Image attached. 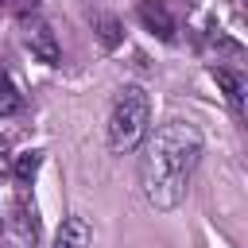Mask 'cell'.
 <instances>
[{"label":"cell","instance_id":"5","mask_svg":"<svg viewBox=\"0 0 248 248\" xmlns=\"http://www.w3.org/2000/svg\"><path fill=\"white\" fill-rule=\"evenodd\" d=\"M89 221L85 217H66L58 236H54V248H89Z\"/></svg>","mask_w":248,"mask_h":248},{"label":"cell","instance_id":"6","mask_svg":"<svg viewBox=\"0 0 248 248\" xmlns=\"http://www.w3.org/2000/svg\"><path fill=\"white\" fill-rule=\"evenodd\" d=\"M213 81L225 89V97H229V105H232V108H240V105H244V81H240L232 70H213Z\"/></svg>","mask_w":248,"mask_h":248},{"label":"cell","instance_id":"8","mask_svg":"<svg viewBox=\"0 0 248 248\" xmlns=\"http://www.w3.org/2000/svg\"><path fill=\"white\" fill-rule=\"evenodd\" d=\"M12 213H16V229H19V236L35 244V240H39V221H35V209H27V202L19 198Z\"/></svg>","mask_w":248,"mask_h":248},{"label":"cell","instance_id":"12","mask_svg":"<svg viewBox=\"0 0 248 248\" xmlns=\"http://www.w3.org/2000/svg\"><path fill=\"white\" fill-rule=\"evenodd\" d=\"M8 163H12L8 159V140H0V170H8Z\"/></svg>","mask_w":248,"mask_h":248},{"label":"cell","instance_id":"2","mask_svg":"<svg viewBox=\"0 0 248 248\" xmlns=\"http://www.w3.org/2000/svg\"><path fill=\"white\" fill-rule=\"evenodd\" d=\"M147 124H151V97L140 85H124L108 112V147L116 155L140 147V140L147 136Z\"/></svg>","mask_w":248,"mask_h":248},{"label":"cell","instance_id":"7","mask_svg":"<svg viewBox=\"0 0 248 248\" xmlns=\"http://www.w3.org/2000/svg\"><path fill=\"white\" fill-rule=\"evenodd\" d=\"M23 108V93L16 89V81L0 70V116H12V112H19Z\"/></svg>","mask_w":248,"mask_h":248},{"label":"cell","instance_id":"3","mask_svg":"<svg viewBox=\"0 0 248 248\" xmlns=\"http://www.w3.org/2000/svg\"><path fill=\"white\" fill-rule=\"evenodd\" d=\"M140 19H143V27L147 31H155L159 39H174V19H170V12H167V0H140Z\"/></svg>","mask_w":248,"mask_h":248},{"label":"cell","instance_id":"1","mask_svg":"<svg viewBox=\"0 0 248 248\" xmlns=\"http://www.w3.org/2000/svg\"><path fill=\"white\" fill-rule=\"evenodd\" d=\"M198 155H202V136L194 124L170 120V124L155 128V136L147 140V147L140 155L143 198L155 209H174L186 198V182L198 167Z\"/></svg>","mask_w":248,"mask_h":248},{"label":"cell","instance_id":"9","mask_svg":"<svg viewBox=\"0 0 248 248\" xmlns=\"http://www.w3.org/2000/svg\"><path fill=\"white\" fill-rule=\"evenodd\" d=\"M39 167H43V155H39V151L19 155V163H16V182H19V186H27V182L39 174Z\"/></svg>","mask_w":248,"mask_h":248},{"label":"cell","instance_id":"11","mask_svg":"<svg viewBox=\"0 0 248 248\" xmlns=\"http://www.w3.org/2000/svg\"><path fill=\"white\" fill-rule=\"evenodd\" d=\"M39 0H0V8L4 12H16V16H23V12H31Z\"/></svg>","mask_w":248,"mask_h":248},{"label":"cell","instance_id":"4","mask_svg":"<svg viewBox=\"0 0 248 248\" xmlns=\"http://www.w3.org/2000/svg\"><path fill=\"white\" fill-rule=\"evenodd\" d=\"M27 50H31L39 62L54 66V62H58V39H54V31H50L46 23H27Z\"/></svg>","mask_w":248,"mask_h":248},{"label":"cell","instance_id":"10","mask_svg":"<svg viewBox=\"0 0 248 248\" xmlns=\"http://www.w3.org/2000/svg\"><path fill=\"white\" fill-rule=\"evenodd\" d=\"M97 35H101L105 46H116V43H120V23H116L112 16H101V19H97Z\"/></svg>","mask_w":248,"mask_h":248}]
</instances>
